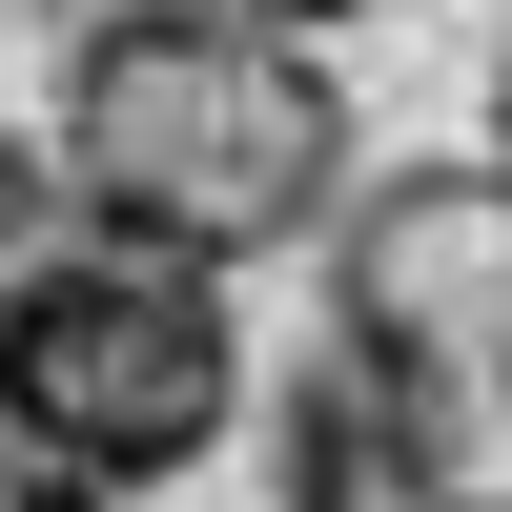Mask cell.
Returning <instances> with one entry per match:
<instances>
[{
	"instance_id": "obj_1",
	"label": "cell",
	"mask_w": 512,
	"mask_h": 512,
	"mask_svg": "<svg viewBox=\"0 0 512 512\" xmlns=\"http://www.w3.org/2000/svg\"><path fill=\"white\" fill-rule=\"evenodd\" d=\"M62 205L185 246V267H287V246L349 226V82L308 62L246 0H103L62 41V103H41Z\"/></svg>"
},
{
	"instance_id": "obj_2",
	"label": "cell",
	"mask_w": 512,
	"mask_h": 512,
	"mask_svg": "<svg viewBox=\"0 0 512 512\" xmlns=\"http://www.w3.org/2000/svg\"><path fill=\"white\" fill-rule=\"evenodd\" d=\"M246 328L226 267L103 226V205H0V492H144L185 451H226Z\"/></svg>"
},
{
	"instance_id": "obj_3",
	"label": "cell",
	"mask_w": 512,
	"mask_h": 512,
	"mask_svg": "<svg viewBox=\"0 0 512 512\" xmlns=\"http://www.w3.org/2000/svg\"><path fill=\"white\" fill-rule=\"evenodd\" d=\"M328 410L390 512H512V164H390L328 226Z\"/></svg>"
},
{
	"instance_id": "obj_4",
	"label": "cell",
	"mask_w": 512,
	"mask_h": 512,
	"mask_svg": "<svg viewBox=\"0 0 512 512\" xmlns=\"http://www.w3.org/2000/svg\"><path fill=\"white\" fill-rule=\"evenodd\" d=\"M472 144L512 164V0H492V41H472Z\"/></svg>"
},
{
	"instance_id": "obj_5",
	"label": "cell",
	"mask_w": 512,
	"mask_h": 512,
	"mask_svg": "<svg viewBox=\"0 0 512 512\" xmlns=\"http://www.w3.org/2000/svg\"><path fill=\"white\" fill-rule=\"evenodd\" d=\"M246 21H287V41H328V21H369V0H246Z\"/></svg>"
},
{
	"instance_id": "obj_6",
	"label": "cell",
	"mask_w": 512,
	"mask_h": 512,
	"mask_svg": "<svg viewBox=\"0 0 512 512\" xmlns=\"http://www.w3.org/2000/svg\"><path fill=\"white\" fill-rule=\"evenodd\" d=\"M0 512H82V492H0Z\"/></svg>"
}]
</instances>
